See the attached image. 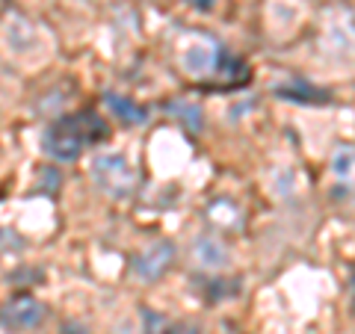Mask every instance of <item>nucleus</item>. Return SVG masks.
<instances>
[{
  "instance_id": "obj_1",
  "label": "nucleus",
  "mask_w": 355,
  "mask_h": 334,
  "mask_svg": "<svg viewBox=\"0 0 355 334\" xmlns=\"http://www.w3.org/2000/svg\"><path fill=\"white\" fill-rule=\"evenodd\" d=\"M107 137V125L95 113H74V116H65L60 121L44 130L42 137V146L44 151L51 154L53 160H74L86 146L104 139Z\"/></svg>"
},
{
  "instance_id": "obj_2",
  "label": "nucleus",
  "mask_w": 355,
  "mask_h": 334,
  "mask_svg": "<svg viewBox=\"0 0 355 334\" xmlns=\"http://www.w3.org/2000/svg\"><path fill=\"white\" fill-rule=\"evenodd\" d=\"M89 169H92V181L98 189L113 198H128L137 186V172L125 154H98Z\"/></svg>"
},
{
  "instance_id": "obj_3",
  "label": "nucleus",
  "mask_w": 355,
  "mask_h": 334,
  "mask_svg": "<svg viewBox=\"0 0 355 334\" xmlns=\"http://www.w3.org/2000/svg\"><path fill=\"white\" fill-rule=\"evenodd\" d=\"M44 319V308L30 296H18L3 308V331H30Z\"/></svg>"
},
{
  "instance_id": "obj_4",
  "label": "nucleus",
  "mask_w": 355,
  "mask_h": 334,
  "mask_svg": "<svg viewBox=\"0 0 355 334\" xmlns=\"http://www.w3.org/2000/svg\"><path fill=\"white\" fill-rule=\"evenodd\" d=\"M219 65V48L210 39H196L181 51V69L193 77H205Z\"/></svg>"
},
{
  "instance_id": "obj_5",
  "label": "nucleus",
  "mask_w": 355,
  "mask_h": 334,
  "mask_svg": "<svg viewBox=\"0 0 355 334\" xmlns=\"http://www.w3.org/2000/svg\"><path fill=\"white\" fill-rule=\"evenodd\" d=\"M172 263V246L169 243H151L146 252L137 254V261H133V272L139 278H146V281H154V278H160L166 270H169Z\"/></svg>"
},
{
  "instance_id": "obj_6",
  "label": "nucleus",
  "mask_w": 355,
  "mask_h": 334,
  "mask_svg": "<svg viewBox=\"0 0 355 334\" xmlns=\"http://www.w3.org/2000/svg\"><path fill=\"white\" fill-rule=\"evenodd\" d=\"M190 254H193L196 266H202V270H219V266L228 263L225 246H222L219 240H214V237H198V240H193Z\"/></svg>"
},
{
  "instance_id": "obj_7",
  "label": "nucleus",
  "mask_w": 355,
  "mask_h": 334,
  "mask_svg": "<svg viewBox=\"0 0 355 334\" xmlns=\"http://www.w3.org/2000/svg\"><path fill=\"white\" fill-rule=\"evenodd\" d=\"M331 172L343 184L355 189V148L352 146H340L335 154H331Z\"/></svg>"
},
{
  "instance_id": "obj_8",
  "label": "nucleus",
  "mask_w": 355,
  "mask_h": 334,
  "mask_svg": "<svg viewBox=\"0 0 355 334\" xmlns=\"http://www.w3.org/2000/svg\"><path fill=\"white\" fill-rule=\"evenodd\" d=\"M104 101H107V107L113 109V113H116L121 121H128V125H146L148 113H146V109H142L139 104H133L130 98H121V95H107Z\"/></svg>"
},
{
  "instance_id": "obj_9",
  "label": "nucleus",
  "mask_w": 355,
  "mask_h": 334,
  "mask_svg": "<svg viewBox=\"0 0 355 334\" xmlns=\"http://www.w3.org/2000/svg\"><path fill=\"white\" fill-rule=\"evenodd\" d=\"M146 322H148L151 334H198V328H193V326H172V322H166L157 314L151 317V310H146Z\"/></svg>"
},
{
  "instance_id": "obj_10",
  "label": "nucleus",
  "mask_w": 355,
  "mask_h": 334,
  "mask_svg": "<svg viewBox=\"0 0 355 334\" xmlns=\"http://www.w3.org/2000/svg\"><path fill=\"white\" fill-rule=\"evenodd\" d=\"M187 3H193V6H198V9H210V3H214V0H187Z\"/></svg>"
},
{
  "instance_id": "obj_11",
  "label": "nucleus",
  "mask_w": 355,
  "mask_h": 334,
  "mask_svg": "<svg viewBox=\"0 0 355 334\" xmlns=\"http://www.w3.org/2000/svg\"><path fill=\"white\" fill-rule=\"evenodd\" d=\"M352 284H355V278H352Z\"/></svg>"
}]
</instances>
